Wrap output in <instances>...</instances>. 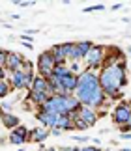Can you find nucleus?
Listing matches in <instances>:
<instances>
[{
    "label": "nucleus",
    "instance_id": "nucleus-1",
    "mask_svg": "<svg viewBox=\"0 0 131 151\" xmlns=\"http://www.w3.org/2000/svg\"><path fill=\"white\" fill-rule=\"evenodd\" d=\"M77 99H79L81 106H90L94 110H99V108H105L111 101L107 99V95L103 93L99 86V77L98 73H92L84 69L81 75H79V84H77V90L73 93Z\"/></svg>",
    "mask_w": 131,
    "mask_h": 151
},
{
    "label": "nucleus",
    "instance_id": "nucleus-2",
    "mask_svg": "<svg viewBox=\"0 0 131 151\" xmlns=\"http://www.w3.org/2000/svg\"><path fill=\"white\" fill-rule=\"evenodd\" d=\"M99 77V86L107 95L109 101H122V88L127 86V67L116 65L109 69H101L98 73Z\"/></svg>",
    "mask_w": 131,
    "mask_h": 151
},
{
    "label": "nucleus",
    "instance_id": "nucleus-3",
    "mask_svg": "<svg viewBox=\"0 0 131 151\" xmlns=\"http://www.w3.org/2000/svg\"><path fill=\"white\" fill-rule=\"evenodd\" d=\"M105 54H107L105 45H94V47L88 50V54L82 58V60H84V69H88V71H92V73H99Z\"/></svg>",
    "mask_w": 131,
    "mask_h": 151
},
{
    "label": "nucleus",
    "instance_id": "nucleus-4",
    "mask_svg": "<svg viewBox=\"0 0 131 151\" xmlns=\"http://www.w3.org/2000/svg\"><path fill=\"white\" fill-rule=\"evenodd\" d=\"M36 78V73H25V71H15V73H9V78L8 82L11 86L13 91H19V90H30L32 88V82Z\"/></svg>",
    "mask_w": 131,
    "mask_h": 151
},
{
    "label": "nucleus",
    "instance_id": "nucleus-5",
    "mask_svg": "<svg viewBox=\"0 0 131 151\" xmlns=\"http://www.w3.org/2000/svg\"><path fill=\"white\" fill-rule=\"evenodd\" d=\"M55 65H56V62H55V58H52L51 50H43V52L38 56V62H36V71H38L39 77L49 78L51 75H52V69H55Z\"/></svg>",
    "mask_w": 131,
    "mask_h": 151
},
{
    "label": "nucleus",
    "instance_id": "nucleus-6",
    "mask_svg": "<svg viewBox=\"0 0 131 151\" xmlns=\"http://www.w3.org/2000/svg\"><path fill=\"white\" fill-rule=\"evenodd\" d=\"M129 116H131V104H129V101H120L114 106V110H112V123H114L116 127H122V125L127 123Z\"/></svg>",
    "mask_w": 131,
    "mask_h": 151
},
{
    "label": "nucleus",
    "instance_id": "nucleus-7",
    "mask_svg": "<svg viewBox=\"0 0 131 151\" xmlns=\"http://www.w3.org/2000/svg\"><path fill=\"white\" fill-rule=\"evenodd\" d=\"M30 140V131L26 129L25 125H19L17 129H13L9 132V136H8V142L9 144H13V146H25V144Z\"/></svg>",
    "mask_w": 131,
    "mask_h": 151
},
{
    "label": "nucleus",
    "instance_id": "nucleus-8",
    "mask_svg": "<svg viewBox=\"0 0 131 151\" xmlns=\"http://www.w3.org/2000/svg\"><path fill=\"white\" fill-rule=\"evenodd\" d=\"M26 58L21 54V52H15V50H9L8 52V60H6V71L9 73H15V71H21L23 69V62Z\"/></svg>",
    "mask_w": 131,
    "mask_h": 151
},
{
    "label": "nucleus",
    "instance_id": "nucleus-9",
    "mask_svg": "<svg viewBox=\"0 0 131 151\" xmlns=\"http://www.w3.org/2000/svg\"><path fill=\"white\" fill-rule=\"evenodd\" d=\"M49 93H43V91H34V90H28V93L25 97V101L26 103H30L34 108H39V106H43V104L49 101Z\"/></svg>",
    "mask_w": 131,
    "mask_h": 151
},
{
    "label": "nucleus",
    "instance_id": "nucleus-10",
    "mask_svg": "<svg viewBox=\"0 0 131 151\" xmlns=\"http://www.w3.org/2000/svg\"><path fill=\"white\" fill-rule=\"evenodd\" d=\"M79 119L84 121L88 127H94L99 119V114H98V110H94L90 106H81L79 108Z\"/></svg>",
    "mask_w": 131,
    "mask_h": 151
},
{
    "label": "nucleus",
    "instance_id": "nucleus-11",
    "mask_svg": "<svg viewBox=\"0 0 131 151\" xmlns=\"http://www.w3.org/2000/svg\"><path fill=\"white\" fill-rule=\"evenodd\" d=\"M36 119L41 123V127H45V129H55L56 127V119L58 116L56 114H51V112H43V110H36Z\"/></svg>",
    "mask_w": 131,
    "mask_h": 151
},
{
    "label": "nucleus",
    "instance_id": "nucleus-12",
    "mask_svg": "<svg viewBox=\"0 0 131 151\" xmlns=\"http://www.w3.org/2000/svg\"><path fill=\"white\" fill-rule=\"evenodd\" d=\"M51 136V131L45 129V127H34V129H30V140L28 142H34V144H43L47 138Z\"/></svg>",
    "mask_w": 131,
    "mask_h": 151
},
{
    "label": "nucleus",
    "instance_id": "nucleus-13",
    "mask_svg": "<svg viewBox=\"0 0 131 151\" xmlns=\"http://www.w3.org/2000/svg\"><path fill=\"white\" fill-rule=\"evenodd\" d=\"M0 121H2V125L6 127V129H9V131H13V129H17V127L21 125V119L17 118L15 114H11V112H2Z\"/></svg>",
    "mask_w": 131,
    "mask_h": 151
},
{
    "label": "nucleus",
    "instance_id": "nucleus-14",
    "mask_svg": "<svg viewBox=\"0 0 131 151\" xmlns=\"http://www.w3.org/2000/svg\"><path fill=\"white\" fill-rule=\"evenodd\" d=\"M77 84H79V77H77V75H73V73H68V75L62 78V88L68 91V93H71V95L75 93Z\"/></svg>",
    "mask_w": 131,
    "mask_h": 151
},
{
    "label": "nucleus",
    "instance_id": "nucleus-15",
    "mask_svg": "<svg viewBox=\"0 0 131 151\" xmlns=\"http://www.w3.org/2000/svg\"><path fill=\"white\" fill-rule=\"evenodd\" d=\"M34 91H43V93H49L51 95V88H49V80L43 78V77H39V75H36V78H34V82H32V88Z\"/></svg>",
    "mask_w": 131,
    "mask_h": 151
},
{
    "label": "nucleus",
    "instance_id": "nucleus-16",
    "mask_svg": "<svg viewBox=\"0 0 131 151\" xmlns=\"http://www.w3.org/2000/svg\"><path fill=\"white\" fill-rule=\"evenodd\" d=\"M56 127H58V129H60L62 132H66V131H75V129H73V121L69 119V116H68V114L58 116V119H56Z\"/></svg>",
    "mask_w": 131,
    "mask_h": 151
},
{
    "label": "nucleus",
    "instance_id": "nucleus-17",
    "mask_svg": "<svg viewBox=\"0 0 131 151\" xmlns=\"http://www.w3.org/2000/svg\"><path fill=\"white\" fill-rule=\"evenodd\" d=\"M75 45H77V54H79V60H82V58L88 54V50L94 47V43L88 41V39H84V41H77Z\"/></svg>",
    "mask_w": 131,
    "mask_h": 151
},
{
    "label": "nucleus",
    "instance_id": "nucleus-18",
    "mask_svg": "<svg viewBox=\"0 0 131 151\" xmlns=\"http://www.w3.org/2000/svg\"><path fill=\"white\" fill-rule=\"evenodd\" d=\"M51 54L52 58H55V62H56V65H62V63H68V60H66V56H64V52L60 49V45H55V47H51Z\"/></svg>",
    "mask_w": 131,
    "mask_h": 151
},
{
    "label": "nucleus",
    "instance_id": "nucleus-19",
    "mask_svg": "<svg viewBox=\"0 0 131 151\" xmlns=\"http://www.w3.org/2000/svg\"><path fill=\"white\" fill-rule=\"evenodd\" d=\"M69 73V67H68V63H62V65H55V69H52V75L55 77H58V78H64L66 75Z\"/></svg>",
    "mask_w": 131,
    "mask_h": 151
},
{
    "label": "nucleus",
    "instance_id": "nucleus-20",
    "mask_svg": "<svg viewBox=\"0 0 131 151\" xmlns=\"http://www.w3.org/2000/svg\"><path fill=\"white\" fill-rule=\"evenodd\" d=\"M11 91H13V90H11L8 78H6V80H0V99H6V97H8Z\"/></svg>",
    "mask_w": 131,
    "mask_h": 151
},
{
    "label": "nucleus",
    "instance_id": "nucleus-21",
    "mask_svg": "<svg viewBox=\"0 0 131 151\" xmlns=\"http://www.w3.org/2000/svg\"><path fill=\"white\" fill-rule=\"evenodd\" d=\"M68 67H69V73H73V75H79L84 71V65H82L81 62H68Z\"/></svg>",
    "mask_w": 131,
    "mask_h": 151
},
{
    "label": "nucleus",
    "instance_id": "nucleus-22",
    "mask_svg": "<svg viewBox=\"0 0 131 151\" xmlns=\"http://www.w3.org/2000/svg\"><path fill=\"white\" fill-rule=\"evenodd\" d=\"M21 71H25V73H34V62L25 60V62H23V69H21Z\"/></svg>",
    "mask_w": 131,
    "mask_h": 151
},
{
    "label": "nucleus",
    "instance_id": "nucleus-23",
    "mask_svg": "<svg viewBox=\"0 0 131 151\" xmlns=\"http://www.w3.org/2000/svg\"><path fill=\"white\" fill-rule=\"evenodd\" d=\"M8 52H9V50L0 49V67H4V69H6V60H8Z\"/></svg>",
    "mask_w": 131,
    "mask_h": 151
},
{
    "label": "nucleus",
    "instance_id": "nucleus-24",
    "mask_svg": "<svg viewBox=\"0 0 131 151\" xmlns=\"http://www.w3.org/2000/svg\"><path fill=\"white\" fill-rule=\"evenodd\" d=\"M11 4L19 6V8H28V6H32V4H36V2H32V0H13Z\"/></svg>",
    "mask_w": 131,
    "mask_h": 151
},
{
    "label": "nucleus",
    "instance_id": "nucleus-25",
    "mask_svg": "<svg viewBox=\"0 0 131 151\" xmlns=\"http://www.w3.org/2000/svg\"><path fill=\"white\" fill-rule=\"evenodd\" d=\"M73 129H75V131H86V129H88V125L84 123V121L77 119V121H73Z\"/></svg>",
    "mask_w": 131,
    "mask_h": 151
},
{
    "label": "nucleus",
    "instance_id": "nucleus-26",
    "mask_svg": "<svg viewBox=\"0 0 131 151\" xmlns=\"http://www.w3.org/2000/svg\"><path fill=\"white\" fill-rule=\"evenodd\" d=\"M0 108H2V112H11V101H2L0 103Z\"/></svg>",
    "mask_w": 131,
    "mask_h": 151
},
{
    "label": "nucleus",
    "instance_id": "nucleus-27",
    "mask_svg": "<svg viewBox=\"0 0 131 151\" xmlns=\"http://www.w3.org/2000/svg\"><path fill=\"white\" fill-rule=\"evenodd\" d=\"M101 9H105L103 4H96V6H90V8H84L86 13H90V11H101Z\"/></svg>",
    "mask_w": 131,
    "mask_h": 151
},
{
    "label": "nucleus",
    "instance_id": "nucleus-28",
    "mask_svg": "<svg viewBox=\"0 0 131 151\" xmlns=\"http://www.w3.org/2000/svg\"><path fill=\"white\" fill-rule=\"evenodd\" d=\"M75 140L79 142V144H86L88 140H90V138H88V136H75Z\"/></svg>",
    "mask_w": 131,
    "mask_h": 151
},
{
    "label": "nucleus",
    "instance_id": "nucleus-29",
    "mask_svg": "<svg viewBox=\"0 0 131 151\" xmlns=\"http://www.w3.org/2000/svg\"><path fill=\"white\" fill-rule=\"evenodd\" d=\"M120 138L122 140H131V132H120Z\"/></svg>",
    "mask_w": 131,
    "mask_h": 151
},
{
    "label": "nucleus",
    "instance_id": "nucleus-30",
    "mask_svg": "<svg viewBox=\"0 0 131 151\" xmlns=\"http://www.w3.org/2000/svg\"><path fill=\"white\" fill-rule=\"evenodd\" d=\"M51 134L52 136H58V134H62V131L58 129V127H55V129H51Z\"/></svg>",
    "mask_w": 131,
    "mask_h": 151
},
{
    "label": "nucleus",
    "instance_id": "nucleus-31",
    "mask_svg": "<svg viewBox=\"0 0 131 151\" xmlns=\"http://www.w3.org/2000/svg\"><path fill=\"white\" fill-rule=\"evenodd\" d=\"M0 80H6V69L0 67Z\"/></svg>",
    "mask_w": 131,
    "mask_h": 151
},
{
    "label": "nucleus",
    "instance_id": "nucleus-32",
    "mask_svg": "<svg viewBox=\"0 0 131 151\" xmlns=\"http://www.w3.org/2000/svg\"><path fill=\"white\" fill-rule=\"evenodd\" d=\"M58 151H73V147H68V146H66V147H58Z\"/></svg>",
    "mask_w": 131,
    "mask_h": 151
},
{
    "label": "nucleus",
    "instance_id": "nucleus-33",
    "mask_svg": "<svg viewBox=\"0 0 131 151\" xmlns=\"http://www.w3.org/2000/svg\"><path fill=\"white\" fill-rule=\"evenodd\" d=\"M122 6H124V4H114V6H112V8H111V9H120V8H122Z\"/></svg>",
    "mask_w": 131,
    "mask_h": 151
},
{
    "label": "nucleus",
    "instance_id": "nucleus-34",
    "mask_svg": "<svg viewBox=\"0 0 131 151\" xmlns=\"http://www.w3.org/2000/svg\"><path fill=\"white\" fill-rule=\"evenodd\" d=\"M126 125H127V129H129V132H131V116H129V119H127V123H126Z\"/></svg>",
    "mask_w": 131,
    "mask_h": 151
},
{
    "label": "nucleus",
    "instance_id": "nucleus-35",
    "mask_svg": "<svg viewBox=\"0 0 131 151\" xmlns=\"http://www.w3.org/2000/svg\"><path fill=\"white\" fill-rule=\"evenodd\" d=\"M45 151H58V147H47Z\"/></svg>",
    "mask_w": 131,
    "mask_h": 151
},
{
    "label": "nucleus",
    "instance_id": "nucleus-36",
    "mask_svg": "<svg viewBox=\"0 0 131 151\" xmlns=\"http://www.w3.org/2000/svg\"><path fill=\"white\" fill-rule=\"evenodd\" d=\"M120 151H131V149H129V147H124V149H120Z\"/></svg>",
    "mask_w": 131,
    "mask_h": 151
},
{
    "label": "nucleus",
    "instance_id": "nucleus-37",
    "mask_svg": "<svg viewBox=\"0 0 131 151\" xmlns=\"http://www.w3.org/2000/svg\"><path fill=\"white\" fill-rule=\"evenodd\" d=\"M17 151H25V147H19V149H17Z\"/></svg>",
    "mask_w": 131,
    "mask_h": 151
},
{
    "label": "nucleus",
    "instance_id": "nucleus-38",
    "mask_svg": "<svg viewBox=\"0 0 131 151\" xmlns=\"http://www.w3.org/2000/svg\"><path fill=\"white\" fill-rule=\"evenodd\" d=\"M2 144H4V140H2V138H0V146H2Z\"/></svg>",
    "mask_w": 131,
    "mask_h": 151
},
{
    "label": "nucleus",
    "instance_id": "nucleus-39",
    "mask_svg": "<svg viewBox=\"0 0 131 151\" xmlns=\"http://www.w3.org/2000/svg\"><path fill=\"white\" fill-rule=\"evenodd\" d=\"M0 116H2V108H0Z\"/></svg>",
    "mask_w": 131,
    "mask_h": 151
},
{
    "label": "nucleus",
    "instance_id": "nucleus-40",
    "mask_svg": "<svg viewBox=\"0 0 131 151\" xmlns=\"http://www.w3.org/2000/svg\"><path fill=\"white\" fill-rule=\"evenodd\" d=\"M129 104H131V99H129Z\"/></svg>",
    "mask_w": 131,
    "mask_h": 151
}]
</instances>
